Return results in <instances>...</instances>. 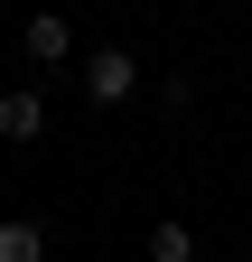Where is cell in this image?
Masks as SVG:
<instances>
[{"label":"cell","mask_w":252,"mask_h":262,"mask_svg":"<svg viewBox=\"0 0 252 262\" xmlns=\"http://www.w3.org/2000/svg\"><path fill=\"white\" fill-rule=\"evenodd\" d=\"M84 94H93V103H131V94H140L131 47H93V56H84Z\"/></svg>","instance_id":"cell-1"},{"label":"cell","mask_w":252,"mask_h":262,"mask_svg":"<svg viewBox=\"0 0 252 262\" xmlns=\"http://www.w3.org/2000/svg\"><path fill=\"white\" fill-rule=\"evenodd\" d=\"M0 262H47V234L38 225H0Z\"/></svg>","instance_id":"cell-4"},{"label":"cell","mask_w":252,"mask_h":262,"mask_svg":"<svg viewBox=\"0 0 252 262\" xmlns=\"http://www.w3.org/2000/svg\"><path fill=\"white\" fill-rule=\"evenodd\" d=\"M38 131H47V103L28 84H10V94H0V141H38Z\"/></svg>","instance_id":"cell-2"},{"label":"cell","mask_w":252,"mask_h":262,"mask_svg":"<svg viewBox=\"0 0 252 262\" xmlns=\"http://www.w3.org/2000/svg\"><path fill=\"white\" fill-rule=\"evenodd\" d=\"M19 47H28V56H38V66H56V56H66V47H75V28H66V19H56V10H38V19H28V28H19Z\"/></svg>","instance_id":"cell-3"},{"label":"cell","mask_w":252,"mask_h":262,"mask_svg":"<svg viewBox=\"0 0 252 262\" xmlns=\"http://www.w3.org/2000/svg\"><path fill=\"white\" fill-rule=\"evenodd\" d=\"M187 253H196L187 225H149V262H187Z\"/></svg>","instance_id":"cell-5"}]
</instances>
